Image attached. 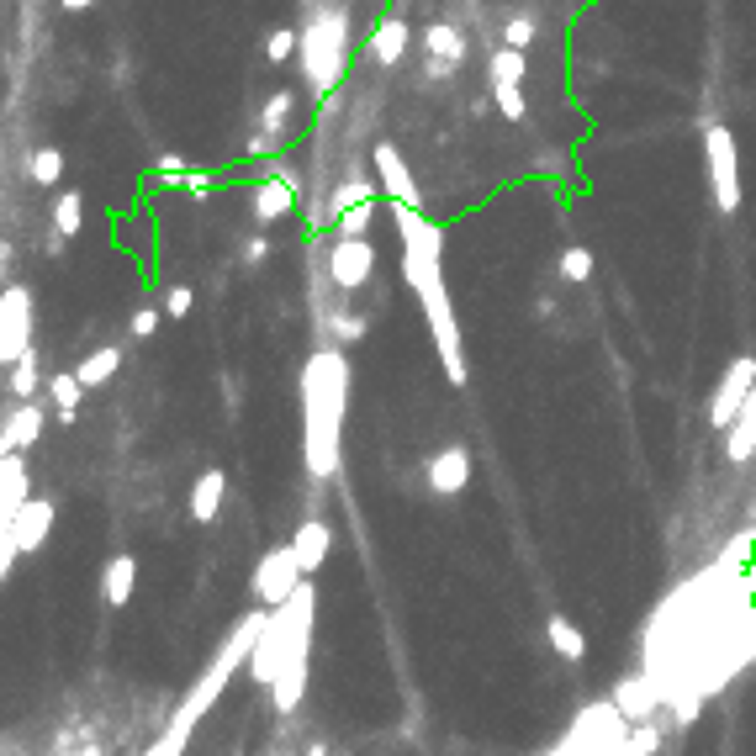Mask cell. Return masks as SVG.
Segmentation results:
<instances>
[{"instance_id": "12", "label": "cell", "mask_w": 756, "mask_h": 756, "mask_svg": "<svg viewBox=\"0 0 756 756\" xmlns=\"http://www.w3.org/2000/svg\"><path fill=\"white\" fill-rule=\"evenodd\" d=\"M291 207H297V186H291L286 175L260 180V186H254V196H249V212H254V223H260V228L281 223V217H286Z\"/></svg>"}, {"instance_id": "41", "label": "cell", "mask_w": 756, "mask_h": 756, "mask_svg": "<svg viewBox=\"0 0 756 756\" xmlns=\"http://www.w3.org/2000/svg\"><path fill=\"white\" fill-rule=\"evenodd\" d=\"M249 149H254V154H275V149H281V133H260Z\"/></svg>"}, {"instance_id": "44", "label": "cell", "mask_w": 756, "mask_h": 756, "mask_svg": "<svg viewBox=\"0 0 756 756\" xmlns=\"http://www.w3.org/2000/svg\"><path fill=\"white\" fill-rule=\"evenodd\" d=\"M80 756H101V751H96V746H85V751H80Z\"/></svg>"}, {"instance_id": "18", "label": "cell", "mask_w": 756, "mask_h": 756, "mask_svg": "<svg viewBox=\"0 0 756 756\" xmlns=\"http://www.w3.org/2000/svg\"><path fill=\"white\" fill-rule=\"evenodd\" d=\"M223 492H228V476L223 471H201L196 476V487H191V519L196 524H212L217 519V508H223Z\"/></svg>"}, {"instance_id": "42", "label": "cell", "mask_w": 756, "mask_h": 756, "mask_svg": "<svg viewBox=\"0 0 756 756\" xmlns=\"http://www.w3.org/2000/svg\"><path fill=\"white\" fill-rule=\"evenodd\" d=\"M265 249H270L265 238H249V244H244V260H249V265H260V260H265Z\"/></svg>"}, {"instance_id": "35", "label": "cell", "mask_w": 756, "mask_h": 756, "mask_svg": "<svg viewBox=\"0 0 756 756\" xmlns=\"http://www.w3.org/2000/svg\"><path fill=\"white\" fill-rule=\"evenodd\" d=\"M534 38H540L534 16H508V22H503V43H508V48H529Z\"/></svg>"}, {"instance_id": "36", "label": "cell", "mask_w": 756, "mask_h": 756, "mask_svg": "<svg viewBox=\"0 0 756 756\" xmlns=\"http://www.w3.org/2000/svg\"><path fill=\"white\" fill-rule=\"evenodd\" d=\"M371 212H376V201H365V207L344 212V217H339V238H365V228H371Z\"/></svg>"}, {"instance_id": "32", "label": "cell", "mask_w": 756, "mask_h": 756, "mask_svg": "<svg viewBox=\"0 0 756 756\" xmlns=\"http://www.w3.org/2000/svg\"><path fill=\"white\" fill-rule=\"evenodd\" d=\"M32 392H38V355L27 349V355L11 365V397H16V402H27Z\"/></svg>"}, {"instance_id": "31", "label": "cell", "mask_w": 756, "mask_h": 756, "mask_svg": "<svg viewBox=\"0 0 756 756\" xmlns=\"http://www.w3.org/2000/svg\"><path fill=\"white\" fill-rule=\"evenodd\" d=\"M492 96H497V112H503L508 122H524L529 117V101H524V90L513 85V80H492Z\"/></svg>"}, {"instance_id": "27", "label": "cell", "mask_w": 756, "mask_h": 756, "mask_svg": "<svg viewBox=\"0 0 756 756\" xmlns=\"http://www.w3.org/2000/svg\"><path fill=\"white\" fill-rule=\"evenodd\" d=\"M27 175H32V186H43V191H53L64 180V154L59 149H32V159H27Z\"/></svg>"}, {"instance_id": "13", "label": "cell", "mask_w": 756, "mask_h": 756, "mask_svg": "<svg viewBox=\"0 0 756 756\" xmlns=\"http://www.w3.org/2000/svg\"><path fill=\"white\" fill-rule=\"evenodd\" d=\"M38 434H43V408L38 402H16L11 418H6V429H0V450L6 455H27L32 445H38Z\"/></svg>"}, {"instance_id": "25", "label": "cell", "mask_w": 756, "mask_h": 756, "mask_svg": "<svg viewBox=\"0 0 756 756\" xmlns=\"http://www.w3.org/2000/svg\"><path fill=\"white\" fill-rule=\"evenodd\" d=\"M80 228H85V196L80 191H59V201H53V233L75 238Z\"/></svg>"}, {"instance_id": "8", "label": "cell", "mask_w": 756, "mask_h": 756, "mask_svg": "<svg viewBox=\"0 0 756 756\" xmlns=\"http://www.w3.org/2000/svg\"><path fill=\"white\" fill-rule=\"evenodd\" d=\"M27 349H32V291L11 281L0 291V360L16 365Z\"/></svg>"}, {"instance_id": "20", "label": "cell", "mask_w": 756, "mask_h": 756, "mask_svg": "<svg viewBox=\"0 0 756 756\" xmlns=\"http://www.w3.org/2000/svg\"><path fill=\"white\" fill-rule=\"evenodd\" d=\"M725 455L735 460V466L756 455V386H751V397H746L741 418H735V423H730V434H725Z\"/></svg>"}, {"instance_id": "22", "label": "cell", "mask_w": 756, "mask_h": 756, "mask_svg": "<svg viewBox=\"0 0 756 756\" xmlns=\"http://www.w3.org/2000/svg\"><path fill=\"white\" fill-rule=\"evenodd\" d=\"M371 53H376V64H402V53H408V22H402V16H386L376 27V38H371Z\"/></svg>"}, {"instance_id": "3", "label": "cell", "mask_w": 756, "mask_h": 756, "mask_svg": "<svg viewBox=\"0 0 756 756\" xmlns=\"http://www.w3.org/2000/svg\"><path fill=\"white\" fill-rule=\"evenodd\" d=\"M265 619H270V608H254V614L238 619V630H233L223 645H217V656L207 661V672H201V677L191 682V693L180 698V709H175V719H170L175 730H196V719L207 714V709L217 704V698H223V688L233 682V672L244 667V661L254 656V645H260Z\"/></svg>"}, {"instance_id": "14", "label": "cell", "mask_w": 756, "mask_h": 756, "mask_svg": "<svg viewBox=\"0 0 756 756\" xmlns=\"http://www.w3.org/2000/svg\"><path fill=\"white\" fill-rule=\"evenodd\" d=\"M466 482H471V455H466V445H450V450H439V455L429 460V492L455 497V492H466Z\"/></svg>"}, {"instance_id": "5", "label": "cell", "mask_w": 756, "mask_h": 756, "mask_svg": "<svg viewBox=\"0 0 756 756\" xmlns=\"http://www.w3.org/2000/svg\"><path fill=\"white\" fill-rule=\"evenodd\" d=\"M48 529H53V503L48 497H27L11 519H0V577H11L16 561L48 540Z\"/></svg>"}, {"instance_id": "6", "label": "cell", "mask_w": 756, "mask_h": 756, "mask_svg": "<svg viewBox=\"0 0 756 756\" xmlns=\"http://www.w3.org/2000/svg\"><path fill=\"white\" fill-rule=\"evenodd\" d=\"M704 159H709V186H714V207L735 217L741 212V154H735V133L730 127H709L704 133Z\"/></svg>"}, {"instance_id": "40", "label": "cell", "mask_w": 756, "mask_h": 756, "mask_svg": "<svg viewBox=\"0 0 756 756\" xmlns=\"http://www.w3.org/2000/svg\"><path fill=\"white\" fill-rule=\"evenodd\" d=\"M334 334H339V339H365V318H344V312H339V318H334Z\"/></svg>"}, {"instance_id": "9", "label": "cell", "mask_w": 756, "mask_h": 756, "mask_svg": "<svg viewBox=\"0 0 756 756\" xmlns=\"http://www.w3.org/2000/svg\"><path fill=\"white\" fill-rule=\"evenodd\" d=\"M751 386H756V355H735L725 365V376H719V386H714V402H709V423H714V429H730V423L741 418Z\"/></svg>"}, {"instance_id": "39", "label": "cell", "mask_w": 756, "mask_h": 756, "mask_svg": "<svg viewBox=\"0 0 756 756\" xmlns=\"http://www.w3.org/2000/svg\"><path fill=\"white\" fill-rule=\"evenodd\" d=\"M159 318H164V307H138L133 312V339H154Z\"/></svg>"}, {"instance_id": "17", "label": "cell", "mask_w": 756, "mask_h": 756, "mask_svg": "<svg viewBox=\"0 0 756 756\" xmlns=\"http://www.w3.org/2000/svg\"><path fill=\"white\" fill-rule=\"evenodd\" d=\"M133 587H138V561L133 556H112L101 571V598L106 608H122L127 598H133Z\"/></svg>"}, {"instance_id": "29", "label": "cell", "mask_w": 756, "mask_h": 756, "mask_svg": "<svg viewBox=\"0 0 756 756\" xmlns=\"http://www.w3.org/2000/svg\"><path fill=\"white\" fill-rule=\"evenodd\" d=\"M524 75H529V53L524 48H508L503 43V48L492 53V80H513V85H519Z\"/></svg>"}, {"instance_id": "33", "label": "cell", "mask_w": 756, "mask_h": 756, "mask_svg": "<svg viewBox=\"0 0 756 756\" xmlns=\"http://www.w3.org/2000/svg\"><path fill=\"white\" fill-rule=\"evenodd\" d=\"M297 48H302V32H291V27H275L270 38H265V59H270V64H286V59H291V53H297Z\"/></svg>"}, {"instance_id": "21", "label": "cell", "mask_w": 756, "mask_h": 756, "mask_svg": "<svg viewBox=\"0 0 756 756\" xmlns=\"http://www.w3.org/2000/svg\"><path fill=\"white\" fill-rule=\"evenodd\" d=\"M423 48L434 53V69H455L460 59H466V38H460L455 27H445V22H434L429 32H423Z\"/></svg>"}, {"instance_id": "38", "label": "cell", "mask_w": 756, "mask_h": 756, "mask_svg": "<svg viewBox=\"0 0 756 756\" xmlns=\"http://www.w3.org/2000/svg\"><path fill=\"white\" fill-rule=\"evenodd\" d=\"M191 307H196V291L191 286H170V291H164V312H170V318H191Z\"/></svg>"}, {"instance_id": "15", "label": "cell", "mask_w": 756, "mask_h": 756, "mask_svg": "<svg viewBox=\"0 0 756 756\" xmlns=\"http://www.w3.org/2000/svg\"><path fill=\"white\" fill-rule=\"evenodd\" d=\"M32 497V476H27V460L22 455H6L0 460V519H11Z\"/></svg>"}, {"instance_id": "26", "label": "cell", "mask_w": 756, "mask_h": 756, "mask_svg": "<svg viewBox=\"0 0 756 756\" xmlns=\"http://www.w3.org/2000/svg\"><path fill=\"white\" fill-rule=\"evenodd\" d=\"M117 365H122V349H117V344L90 349V355L80 360V381H85V386H106V381L117 376Z\"/></svg>"}, {"instance_id": "1", "label": "cell", "mask_w": 756, "mask_h": 756, "mask_svg": "<svg viewBox=\"0 0 756 756\" xmlns=\"http://www.w3.org/2000/svg\"><path fill=\"white\" fill-rule=\"evenodd\" d=\"M312 608H318V593L312 582H302L286 603L270 608L265 635L249 656V672L260 688H270L275 714H291L307 693V640H312Z\"/></svg>"}, {"instance_id": "34", "label": "cell", "mask_w": 756, "mask_h": 756, "mask_svg": "<svg viewBox=\"0 0 756 756\" xmlns=\"http://www.w3.org/2000/svg\"><path fill=\"white\" fill-rule=\"evenodd\" d=\"M260 122H265V133H286V122H291V90H275V96L265 101Z\"/></svg>"}, {"instance_id": "28", "label": "cell", "mask_w": 756, "mask_h": 756, "mask_svg": "<svg viewBox=\"0 0 756 756\" xmlns=\"http://www.w3.org/2000/svg\"><path fill=\"white\" fill-rule=\"evenodd\" d=\"M365 201H376V186H371V180H344V186L334 191V201H328V212H334V223H339L344 212L365 207Z\"/></svg>"}, {"instance_id": "2", "label": "cell", "mask_w": 756, "mask_h": 756, "mask_svg": "<svg viewBox=\"0 0 756 756\" xmlns=\"http://www.w3.org/2000/svg\"><path fill=\"white\" fill-rule=\"evenodd\" d=\"M344 402H349V360L344 349H318L302 365V455L307 476H339V429H344Z\"/></svg>"}, {"instance_id": "43", "label": "cell", "mask_w": 756, "mask_h": 756, "mask_svg": "<svg viewBox=\"0 0 756 756\" xmlns=\"http://www.w3.org/2000/svg\"><path fill=\"white\" fill-rule=\"evenodd\" d=\"M64 11H85V6H96V0H59Z\"/></svg>"}, {"instance_id": "7", "label": "cell", "mask_w": 756, "mask_h": 756, "mask_svg": "<svg viewBox=\"0 0 756 756\" xmlns=\"http://www.w3.org/2000/svg\"><path fill=\"white\" fill-rule=\"evenodd\" d=\"M302 582H307V571L297 561V545H275V550L260 556V566H254V598H260L265 608L286 603Z\"/></svg>"}, {"instance_id": "19", "label": "cell", "mask_w": 756, "mask_h": 756, "mask_svg": "<svg viewBox=\"0 0 756 756\" xmlns=\"http://www.w3.org/2000/svg\"><path fill=\"white\" fill-rule=\"evenodd\" d=\"M656 698H661V688L651 677H630V682H619V693H614V709L624 714V719H645L656 709Z\"/></svg>"}, {"instance_id": "16", "label": "cell", "mask_w": 756, "mask_h": 756, "mask_svg": "<svg viewBox=\"0 0 756 756\" xmlns=\"http://www.w3.org/2000/svg\"><path fill=\"white\" fill-rule=\"evenodd\" d=\"M297 561H302V571L312 577V571H318L323 561H328V550H334V529H328L323 519H302V529H297Z\"/></svg>"}, {"instance_id": "23", "label": "cell", "mask_w": 756, "mask_h": 756, "mask_svg": "<svg viewBox=\"0 0 756 756\" xmlns=\"http://www.w3.org/2000/svg\"><path fill=\"white\" fill-rule=\"evenodd\" d=\"M545 635H550V651H556V656H566V661H582L587 656V640H582V630L566 614H550L545 619Z\"/></svg>"}, {"instance_id": "37", "label": "cell", "mask_w": 756, "mask_h": 756, "mask_svg": "<svg viewBox=\"0 0 756 756\" xmlns=\"http://www.w3.org/2000/svg\"><path fill=\"white\" fill-rule=\"evenodd\" d=\"M186 741H191V730L164 725V735H159V741H154L149 751H143V756H180V751H186Z\"/></svg>"}, {"instance_id": "24", "label": "cell", "mask_w": 756, "mask_h": 756, "mask_svg": "<svg viewBox=\"0 0 756 756\" xmlns=\"http://www.w3.org/2000/svg\"><path fill=\"white\" fill-rule=\"evenodd\" d=\"M48 392H53V402H59V418L75 423V408H80V397L90 392V386L80 381V371H59V376H48Z\"/></svg>"}, {"instance_id": "10", "label": "cell", "mask_w": 756, "mask_h": 756, "mask_svg": "<svg viewBox=\"0 0 756 756\" xmlns=\"http://www.w3.org/2000/svg\"><path fill=\"white\" fill-rule=\"evenodd\" d=\"M371 270H376L371 238H339L334 254H328V275H334L339 291H360L365 281H371Z\"/></svg>"}, {"instance_id": "30", "label": "cell", "mask_w": 756, "mask_h": 756, "mask_svg": "<svg viewBox=\"0 0 756 756\" xmlns=\"http://www.w3.org/2000/svg\"><path fill=\"white\" fill-rule=\"evenodd\" d=\"M561 281H566V286H582V281H593V249L571 244V249L561 254Z\"/></svg>"}, {"instance_id": "4", "label": "cell", "mask_w": 756, "mask_h": 756, "mask_svg": "<svg viewBox=\"0 0 756 756\" xmlns=\"http://www.w3.org/2000/svg\"><path fill=\"white\" fill-rule=\"evenodd\" d=\"M344 59H349V22L344 11H312V22L302 32V75L307 85L318 90V96H328V90L339 85L344 75Z\"/></svg>"}, {"instance_id": "11", "label": "cell", "mask_w": 756, "mask_h": 756, "mask_svg": "<svg viewBox=\"0 0 756 756\" xmlns=\"http://www.w3.org/2000/svg\"><path fill=\"white\" fill-rule=\"evenodd\" d=\"M371 164H376V186L386 191V196H392L397 201V207H423V201H418V186H413V175H408V159H402L397 154V143H376V149H371Z\"/></svg>"}]
</instances>
